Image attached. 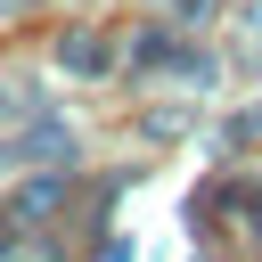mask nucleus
<instances>
[{"label": "nucleus", "mask_w": 262, "mask_h": 262, "mask_svg": "<svg viewBox=\"0 0 262 262\" xmlns=\"http://www.w3.org/2000/svg\"><path fill=\"white\" fill-rule=\"evenodd\" d=\"M246 221H254V237H262V196H246Z\"/></svg>", "instance_id": "nucleus-1"}]
</instances>
